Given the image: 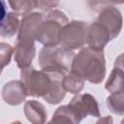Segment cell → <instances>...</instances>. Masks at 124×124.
I'll use <instances>...</instances> for the list:
<instances>
[{
  "label": "cell",
  "mask_w": 124,
  "mask_h": 124,
  "mask_svg": "<svg viewBox=\"0 0 124 124\" xmlns=\"http://www.w3.org/2000/svg\"><path fill=\"white\" fill-rule=\"evenodd\" d=\"M120 124H124V118L121 120V123H120Z\"/></svg>",
  "instance_id": "cell-24"
},
{
  "label": "cell",
  "mask_w": 124,
  "mask_h": 124,
  "mask_svg": "<svg viewBox=\"0 0 124 124\" xmlns=\"http://www.w3.org/2000/svg\"><path fill=\"white\" fill-rule=\"evenodd\" d=\"M0 49H1V62H2V69L7 66L10 61L12 54L14 52V48L11 45L6 44V43H1L0 44Z\"/></svg>",
  "instance_id": "cell-19"
},
{
  "label": "cell",
  "mask_w": 124,
  "mask_h": 124,
  "mask_svg": "<svg viewBox=\"0 0 124 124\" xmlns=\"http://www.w3.org/2000/svg\"><path fill=\"white\" fill-rule=\"evenodd\" d=\"M110 40L111 38L108 30L102 23L95 21L88 26L87 44L89 47L97 50H104Z\"/></svg>",
  "instance_id": "cell-9"
},
{
  "label": "cell",
  "mask_w": 124,
  "mask_h": 124,
  "mask_svg": "<svg viewBox=\"0 0 124 124\" xmlns=\"http://www.w3.org/2000/svg\"><path fill=\"white\" fill-rule=\"evenodd\" d=\"M75 57L74 51L61 46H44L39 52V65L45 72H56L66 75L71 70Z\"/></svg>",
  "instance_id": "cell-3"
},
{
  "label": "cell",
  "mask_w": 124,
  "mask_h": 124,
  "mask_svg": "<svg viewBox=\"0 0 124 124\" xmlns=\"http://www.w3.org/2000/svg\"><path fill=\"white\" fill-rule=\"evenodd\" d=\"M24 113L32 124H46V110L41 102L36 100L26 101L24 104Z\"/></svg>",
  "instance_id": "cell-12"
},
{
  "label": "cell",
  "mask_w": 124,
  "mask_h": 124,
  "mask_svg": "<svg viewBox=\"0 0 124 124\" xmlns=\"http://www.w3.org/2000/svg\"><path fill=\"white\" fill-rule=\"evenodd\" d=\"M18 14L16 13H7L2 16L0 35L4 38L13 37L19 29L20 22L18 18Z\"/></svg>",
  "instance_id": "cell-13"
},
{
  "label": "cell",
  "mask_w": 124,
  "mask_h": 124,
  "mask_svg": "<svg viewBox=\"0 0 124 124\" xmlns=\"http://www.w3.org/2000/svg\"><path fill=\"white\" fill-rule=\"evenodd\" d=\"M69 23L67 16L59 10H51L38 27L35 40L45 46H59V33L63 26Z\"/></svg>",
  "instance_id": "cell-4"
},
{
  "label": "cell",
  "mask_w": 124,
  "mask_h": 124,
  "mask_svg": "<svg viewBox=\"0 0 124 124\" xmlns=\"http://www.w3.org/2000/svg\"><path fill=\"white\" fill-rule=\"evenodd\" d=\"M46 124H79L68 105L60 106L54 111L51 119Z\"/></svg>",
  "instance_id": "cell-15"
},
{
  "label": "cell",
  "mask_w": 124,
  "mask_h": 124,
  "mask_svg": "<svg viewBox=\"0 0 124 124\" xmlns=\"http://www.w3.org/2000/svg\"><path fill=\"white\" fill-rule=\"evenodd\" d=\"M11 8L18 15L26 16L31 13L33 9H37V1L35 0H16L9 1Z\"/></svg>",
  "instance_id": "cell-18"
},
{
  "label": "cell",
  "mask_w": 124,
  "mask_h": 124,
  "mask_svg": "<svg viewBox=\"0 0 124 124\" xmlns=\"http://www.w3.org/2000/svg\"><path fill=\"white\" fill-rule=\"evenodd\" d=\"M95 124H113V119L110 115H107L99 118Z\"/></svg>",
  "instance_id": "cell-22"
},
{
  "label": "cell",
  "mask_w": 124,
  "mask_h": 124,
  "mask_svg": "<svg viewBox=\"0 0 124 124\" xmlns=\"http://www.w3.org/2000/svg\"><path fill=\"white\" fill-rule=\"evenodd\" d=\"M28 96L21 80H11L2 88V99L10 106H18L22 104Z\"/></svg>",
  "instance_id": "cell-10"
},
{
  "label": "cell",
  "mask_w": 124,
  "mask_h": 124,
  "mask_svg": "<svg viewBox=\"0 0 124 124\" xmlns=\"http://www.w3.org/2000/svg\"><path fill=\"white\" fill-rule=\"evenodd\" d=\"M58 5V2L53 1H37V9H40L45 12H50L52 8H55Z\"/></svg>",
  "instance_id": "cell-20"
},
{
  "label": "cell",
  "mask_w": 124,
  "mask_h": 124,
  "mask_svg": "<svg viewBox=\"0 0 124 124\" xmlns=\"http://www.w3.org/2000/svg\"><path fill=\"white\" fill-rule=\"evenodd\" d=\"M64 76V74L56 72L38 71L31 65L21 70L20 80L28 96L41 97L48 104L56 105L66 96L62 85Z\"/></svg>",
  "instance_id": "cell-1"
},
{
  "label": "cell",
  "mask_w": 124,
  "mask_h": 124,
  "mask_svg": "<svg viewBox=\"0 0 124 124\" xmlns=\"http://www.w3.org/2000/svg\"><path fill=\"white\" fill-rule=\"evenodd\" d=\"M107 106L109 110L118 115H124V93H113L107 98Z\"/></svg>",
  "instance_id": "cell-17"
},
{
  "label": "cell",
  "mask_w": 124,
  "mask_h": 124,
  "mask_svg": "<svg viewBox=\"0 0 124 124\" xmlns=\"http://www.w3.org/2000/svg\"><path fill=\"white\" fill-rule=\"evenodd\" d=\"M113 67H116V68H119L121 70L124 71V53L120 54L114 61V66Z\"/></svg>",
  "instance_id": "cell-21"
},
{
  "label": "cell",
  "mask_w": 124,
  "mask_h": 124,
  "mask_svg": "<svg viewBox=\"0 0 124 124\" xmlns=\"http://www.w3.org/2000/svg\"><path fill=\"white\" fill-rule=\"evenodd\" d=\"M96 21L102 23L103 25H105L107 27V29L108 30V32L110 34L111 40L116 38L119 35V33L122 29V25H123L122 15H121L120 11L118 9H116L115 7L104 8L100 12Z\"/></svg>",
  "instance_id": "cell-8"
},
{
  "label": "cell",
  "mask_w": 124,
  "mask_h": 124,
  "mask_svg": "<svg viewBox=\"0 0 124 124\" xmlns=\"http://www.w3.org/2000/svg\"><path fill=\"white\" fill-rule=\"evenodd\" d=\"M123 93H124V87H123Z\"/></svg>",
  "instance_id": "cell-25"
},
{
  "label": "cell",
  "mask_w": 124,
  "mask_h": 124,
  "mask_svg": "<svg viewBox=\"0 0 124 124\" xmlns=\"http://www.w3.org/2000/svg\"><path fill=\"white\" fill-rule=\"evenodd\" d=\"M88 25L80 20L69 21L59 33V46L67 50L81 48L87 44Z\"/></svg>",
  "instance_id": "cell-5"
},
{
  "label": "cell",
  "mask_w": 124,
  "mask_h": 124,
  "mask_svg": "<svg viewBox=\"0 0 124 124\" xmlns=\"http://www.w3.org/2000/svg\"><path fill=\"white\" fill-rule=\"evenodd\" d=\"M11 124H22V123H21L20 121H17V120H16V121H14V122H12Z\"/></svg>",
  "instance_id": "cell-23"
},
{
  "label": "cell",
  "mask_w": 124,
  "mask_h": 124,
  "mask_svg": "<svg viewBox=\"0 0 124 124\" xmlns=\"http://www.w3.org/2000/svg\"><path fill=\"white\" fill-rule=\"evenodd\" d=\"M123 87H124V71L119 68L113 67L105 84V88L107 91L113 94V93L122 92Z\"/></svg>",
  "instance_id": "cell-14"
},
{
  "label": "cell",
  "mask_w": 124,
  "mask_h": 124,
  "mask_svg": "<svg viewBox=\"0 0 124 124\" xmlns=\"http://www.w3.org/2000/svg\"><path fill=\"white\" fill-rule=\"evenodd\" d=\"M44 19L45 16L39 12L30 13L24 16L20 21L17 42H34L36 31Z\"/></svg>",
  "instance_id": "cell-7"
},
{
  "label": "cell",
  "mask_w": 124,
  "mask_h": 124,
  "mask_svg": "<svg viewBox=\"0 0 124 124\" xmlns=\"http://www.w3.org/2000/svg\"><path fill=\"white\" fill-rule=\"evenodd\" d=\"M36 54L34 42H17L15 49V60L19 69H25L31 66Z\"/></svg>",
  "instance_id": "cell-11"
},
{
  "label": "cell",
  "mask_w": 124,
  "mask_h": 124,
  "mask_svg": "<svg viewBox=\"0 0 124 124\" xmlns=\"http://www.w3.org/2000/svg\"><path fill=\"white\" fill-rule=\"evenodd\" d=\"M71 73L94 84L101 83L106 78V60L104 50L84 47L75 55Z\"/></svg>",
  "instance_id": "cell-2"
},
{
  "label": "cell",
  "mask_w": 124,
  "mask_h": 124,
  "mask_svg": "<svg viewBox=\"0 0 124 124\" xmlns=\"http://www.w3.org/2000/svg\"><path fill=\"white\" fill-rule=\"evenodd\" d=\"M62 85L66 92H70L72 94H78L84 87V80L78 76L70 73L64 76Z\"/></svg>",
  "instance_id": "cell-16"
},
{
  "label": "cell",
  "mask_w": 124,
  "mask_h": 124,
  "mask_svg": "<svg viewBox=\"0 0 124 124\" xmlns=\"http://www.w3.org/2000/svg\"><path fill=\"white\" fill-rule=\"evenodd\" d=\"M68 107L78 122L87 115H92L94 117H100L101 115L98 102L89 93L77 94L72 98Z\"/></svg>",
  "instance_id": "cell-6"
}]
</instances>
